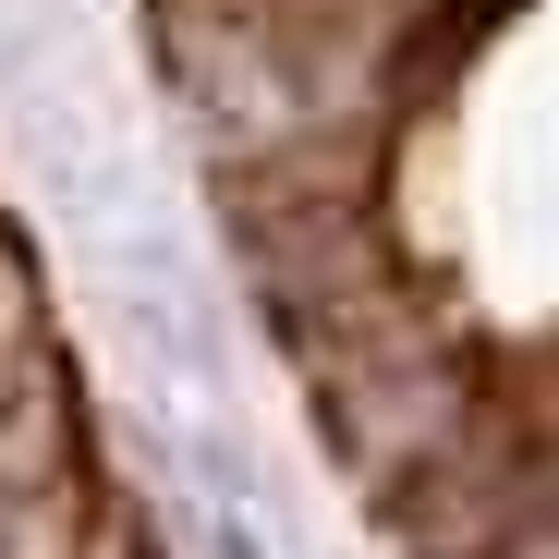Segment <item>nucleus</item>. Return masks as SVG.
<instances>
[{"mask_svg":"<svg viewBox=\"0 0 559 559\" xmlns=\"http://www.w3.org/2000/svg\"><path fill=\"white\" fill-rule=\"evenodd\" d=\"M195 535H207V559H267V535H255V511H243L231 487H207V511H195Z\"/></svg>","mask_w":559,"mask_h":559,"instance_id":"1","label":"nucleus"}]
</instances>
